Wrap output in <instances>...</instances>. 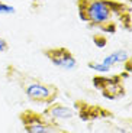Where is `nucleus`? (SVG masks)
<instances>
[{
    "instance_id": "nucleus-1",
    "label": "nucleus",
    "mask_w": 132,
    "mask_h": 133,
    "mask_svg": "<svg viewBox=\"0 0 132 133\" xmlns=\"http://www.w3.org/2000/svg\"><path fill=\"white\" fill-rule=\"evenodd\" d=\"M79 16L89 28L105 33L132 29L131 7L116 0H77Z\"/></svg>"
},
{
    "instance_id": "nucleus-2",
    "label": "nucleus",
    "mask_w": 132,
    "mask_h": 133,
    "mask_svg": "<svg viewBox=\"0 0 132 133\" xmlns=\"http://www.w3.org/2000/svg\"><path fill=\"white\" fill-rule=\"evenodd\" d=\"M25 77V81L26 83L23 84V90L26 97L31 101H37V103H45V104H51L55 101L57 96H58V90L57 87L50 85V84H44L39 83L37 80H31Z\"/></svg>"
},
{
    "instance_id": "nucleus-3",
    "label": "nucleus",
    "mask_w": 132,
    "mask_h": 133,
    "mask_svg": "<svg viewBox=\"0 0 132 133\" xmlns=\"http://www.w3.org/2000/svg\"><path fill=\"white\" fill-rule=\"evenodd\" d=\"M128 74H119V75H97L93 78V85L96 90L102 91L103 97L107 100H116L125 96V88L122 85V80L126 78Z\"/></svg>"
},
{
    "instance_id": "nucleus-4",
    "label": "nucleus",
    "mask_w": 132,
    "mask_h": 133,
    "mask_svg": "<svg viewBox=\"0 0 132 133\" xmlns=\"http://www.w3.org/2000/svg\"><path fill=\"white\" fill-rule=\"evenodd\" d=\"M20 122L26 133H59L63 130L57 129V126L51 124L45 116L35 113L32 110H26L20 113Z\"/></svg>"
},
{
    "instance_id": "nucleus-5",
    "label": "nucleus",
    "mask_w": 132,
    "mask_h": 133,
    "mask_svg": "<svg viewBox=\"0 0 132 133\" xmlns=\"http://www.w3.org/2000/svg\"><path fill=\"white\" fill-rule=\"evenodd\" d=\"M42 54L48 58L50 62H52V65L58 66L61 70L71 71V70H74V68H77L76 57L71 54V51L64 48V46L48 48V49H44Z\"/></svg>"
},
{
    "instance_id": "nucleus-6",
    "label": "nucleus",
    "mask_w": 132,
    "mask_h": 133,
    "mask_svg": "<svg viewBox=\"0 0 132 133\" xmlns=\"http://www.w3.org/2000/svg\"><path fill=\"white\" fill-rule=\"evenodd\" d=\"M44 116L50 120H71L76 113L73 109L58 103H51L48 104V109L44 111Z\"/></svg>"
},
{
    "instance_id": "nucleus-7",
    "label": "nucleus",
    "mask_w": 132,
    "mask_h": 133,
    "mask_svg": "<svg viewBox=\"0 0 132 133\" xmlns=\"http://www.w3.org/2000/svg\"><path fill=\"white\" fill-rule=\"evenodd\" d=\"M131 58H132V57H131V54H129L126 49H116V51H113V52H110L109 55H106V57L103 58L102 62L105 64V65H107V66H110V68H113L115 65H119V64L128 62Z\"/></svg>"
},
{
    "instance_id": "nucleus-8",
    "label": "nucleus",
    "mask_w": 132,
    "mask_h": 133,
    "mask_svg": "<svg viewBox=\"0 0 132 133\" xmlns=\"http://www.w3.org/2000/svg\"><path fill=\"white\" fill-rule=\"evenodd\" d=\"M89 68L90 70L97 71V72H100V74H106V72H109V71L112 70L110 66L105 65L103 62H97V61H92V62H89Z\"/></svg>"
},
{
    "instance_id": "nucleus-9",
    "label": "nucleus",
    "mask_w": 132,
    "mask_h": 133,
    "mask_svg": "<svg viewBox=\"0 0 132 133\" xmlns=\"http://www.w3.org/2000/svg\"><path fill=\"white\" fill-rule=\"evenodd\" d=\"M93 42L96 43L97 48H105L106 43H107V39H106L103 35H94V36H93Z\"/></svg>"
},
{
    "instance_id": "nucleus-10",
    "label": "nucleus",
    "mask_w": 132,
    "mask_h": 133,
    "mask_svg": "<svg viewBox=\"0 0 132 133\" xmlns=\"http://www.w3.org/2000/svg\"><path fill=\"white\" fill-rule=\"evenodd\" d=\"M15 12H16V10H15L13 6L0 2V15H12V13H15Z\"/></svg>"
},
{
    "instance_id": "nucleus-11",
    "label": "nucleus",
    "mask_w": 132,
    "mask_h": 133,
    "mask_svg": "<svg viewBox=\"0 0 132 133\" xmlns=\"http://www.w3.org/2000/svg\"><path fill=\"white\" fill-rule=\"evenodd\" d=\"M7 49H9V43H7V41L3 39V38H0V52H6Z\"/></svg>"
},
{
    "instance_id": "nucleus-12",
    "label": "nucleus",
    "mask_w": 132,
    "mask_h": 133,
    "mask_svg": "<svg viewBox=\"0 0 132 133\" xmlns=\"http://www.w3.org/2000/svg\"><path fill=\"white\" fill-rule=\"evenodd\" d=\"M129 2H132V0H129Z\"/></svg>"
},
{
    "instance_id": "nucleus-13",
    "label": "nucleus",
    "mask_w": 132,
    "mask_h": 133,
    "mask_svg": "<svg viewBox=\"0 0 132 133\" xmlns=\"http://www.w3.org/2000/svg\"><path fill=\"white\" fill-rule=\"evenodd\" d=\"M59 133H63V132H59Z\"/></svg>"
}]
</instances>
